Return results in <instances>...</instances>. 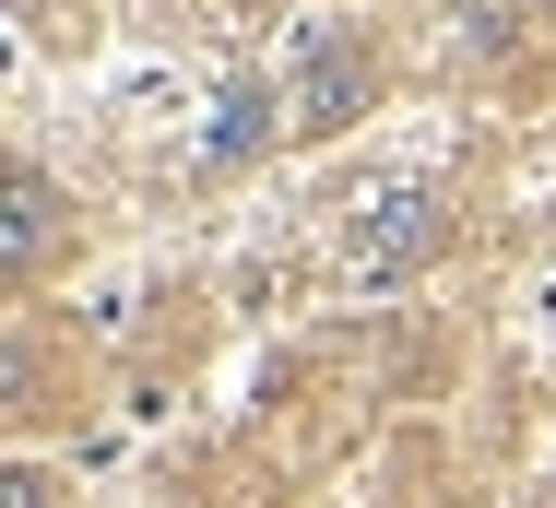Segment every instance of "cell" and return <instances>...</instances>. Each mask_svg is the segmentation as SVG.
Wrapping results in <instances>:
<instances>
[{"label":"cell","mask_w":556,"mask_h":508,"mask_svg":"<svg viewBox=\"0 0 556 508\" xmlns=\"http://www.w3.org/2000/svg\"><path fill=\"white\" fill-rule=\"evenodd\" d=\"M439 249H450L439 178H379V190L355 202V225H343V261H355L367 284H403V272H427Z\"/></svg>","instance_id":"1"},{"label":"cell","mask_w":556,"mask_h":508,"mask_svg":"<svg viewBox=\"0 0 556 508\" xmlns=\"http://www.w3.org/2000/svg\"><path fill=\"white\" fill-rule=\"evenodd\" d=\"M367 84H379V60L343 24H308L296 36V84H285V130L296 142H332L343 118H367Z\"/></svg>","instance_id":"2"},{"label":"cell","mask_w":556,"mask_h":508,"mask_svg":"<svg viewBox=\"0 0 556 508\" xmlns=\"http://www.w3.org/2000/svg\"><path fill=\"white\" fill-rule=\"evenodd\" d=\"M48 249H60V190L36 166H0V284H24Z\"/></svg>","instance_id":"3"},{"label":"cell","mask_w":556,"mask_h":508,"mask_svg":"<svg viewBox=\"0 0 556 508\" xmlns=\"http://www.w3.org/2000/svg\"><path fill=\"white\" fill-rule=\"evenodd\" d=\"M273 118H285V96H273V84H225L214 130H202V154H214V166H237V154H261V142H273Z\"/></svg>","instance_id":"4"},{"label":"cell","mask_w":556,"mask_h":508,"mask_svg":"<svg viewBox=\"0 0 556 508\" xmlns=\"http://www.w3.org/2000/svg\"><path fill=\"white\" fill-rule=\"evenodd\" d=\"M36 391H48V355L36 343H0V414H36Z\"/></svg>","instance_id":"5"},{"label":"cell","mask_w":556,"mask_h":508,"mask_svg":"<svg viewBox=\"0 0 556 508\" xmlns=\"http://www.w3.org/2000/svg\"><path fill=\"white\" fill-rule=\"evenodd\" d=\"M0 508H60V485H48V473H24V461H12V473H0Z\"/></svg>","instance_id":"6"}]
</instances>
